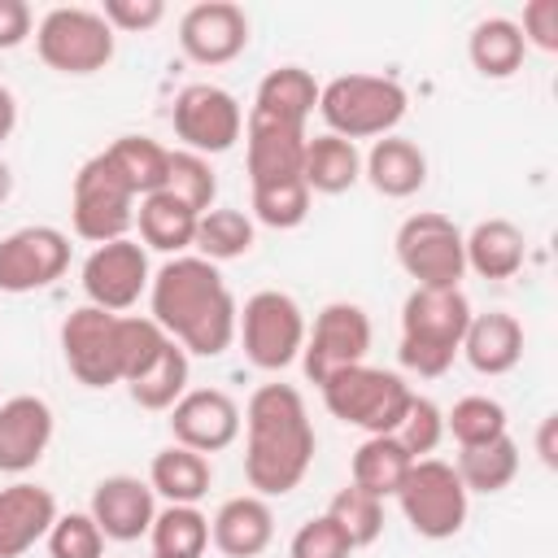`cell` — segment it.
I'll return each mask as SVG.
<instances>
[{
	"label": "cell",
	"instance_id": "cell-1",
	"mask_svg": "<svg viewBox=\"0 0 558 558\" xmlns=\"http://www.w3.org/2000/svg\"><path fill=\"white\" fill-rule=\"evenodd\" d=\"M148 318L174 344H183L187 357H222L235 340L240 305L214 262L179 253L148 283Z\"/></svg>",
	"mask_w": 558,
	"mask_h": 558
},
{
	"label": "cell",
	"instance_id": "cell-2",
	"mask_svg": "<svg viewBox=\"0 0 558 558\" xmlns=\"http://www.w3.org/2000/svg\"><path fill=\"white\" fill-rule=\"evenodd\" d=\"M244 480L257 497H288L314 466V423L292 384H262L244 405Z\"/></svg>",
	"mask_w": 558,
	"mask_h": 558
},
{
	"label": "cell",
	"instance_id": "cell-3",
	"mask_svg": "<svg viewBox=\"0 0 558 558\" xmlns=\"http://www.w3.org/2000/svg\"><path fill=\"white\" fill-rule=\"evenodd\" d=\"M471 314L475 310L462 288H410V296L401 301V366L410 375L440 379L462 349Z\"/></svg>",
	"mask_w": 558,
	"mask_h": 558
},
{
	"label": "cell",
	"instance_id": "cell-4",
	"mask_svg": "<svg viewBox=\"0 0 558 558\" xmlns=\"http://www.w3.org/2000/svg\"><path fill=\"white\" fill-rule=\"evenodd\" d=\"M405 109L410 96L392 74H340L318 87V113L327 131L349 144L392 135Z\"/></svg>",
	"mask_w": 558,
	"mask_h": 558
},
{
	"label": "cell",
	"instance_id": "cell-5",
	"mask_svg": "<svg viewBox=\"0 0 558 558\" xmlns=\"http://www.w3.org/2000/svg\"><path fill=\"white\" fill-rule=\"evenodd\" d=\"M318 392H323V405L331 418H340L366 436H392L414 397V388L397 371L366 366V362L336 371Z\"/></svg>",
	"mask_w": 558,
	"mask_h": 558
},
{
	"label": "cell",
	"instance_id": "cell-6",
	"mask_svg": "<svg viewBox=\"0 0 558 558\" xmlns=\"http://www.w3.org/2000/svg\"><path fill=\"white\" fill-rule=\"evenodd\" d=\"M135 205L140 196L118 174L105 148L78 166L74 187H70V227L78 240H87L92 248L109 240H126L135 227Z\"/></svg>",
	"mask_w": 558,
	"mask_h": 558
},
{
	"label": "cell",
	"instance_id": "cell-7",
	"mask_svg": "<svg viewBox=\"0 0 558 558\" xmlns=\"http://www.w3.org/2000/svg\"><path fill=\"white\" fill-rule=\"evenodd\" d=\"M35 52L48 70L83 78L113 61V26L100 17V9L57 4L35 26Z\"/></svg>",
	"mask_w": 558,
	"mask_h": 558
},
{
	"label": "cell",
	"instance_id": "cell-8",
	"mask_svg": "<svg viewBox=\"0 0 558 558\" xmlns=\"http://www.w3.org/2000/svg\"><path fill=\"white\" fill-rule=\"evenodd\" d=\"M397 266L414 279V288H462L466 253H462V227L440 209L410 214L392 235Z\"/></svg>",
	"mask_w": 558,
	"mask_h": 558
},
{
	"label": "cell",
	"instance_id": "cell-9",
	"mask_svg": "<svg viewBox=\"0 0 558 558\" xmlns=\"http://www.w3.org/2000/svg\"><path fill=\"white\" fill-rule=\"evenodd\" d=\"M397 506H401L405 523L414 527V536H423V541H449L466 523L471 493L462 488L453 462H445V458H418L410 466V475L401 480V488H397Z\"/></svg>",
	"mask_w": 558,
	"mask_h": 558
},
{
	"label": "cell",
	"instance_id": "cell-10",
	"mask_svg": "<svg viewBox=\"0 0 558 558\" xmlns=\"http://www.w3.org/2000/svg\"><path fill=\"white\" fill-rule=\"evenodd\" d=\"M235 336L244 344V357L257 371H288L292 362H301L305 310L296 305V296L279 288H262L240 305Z\"/></svg>",
	"mask_w": 558,
	"mask_h": 558
},
{
	"label": "cell",
	"instance_id": "cell-11",
	"mask_svg": "<svg viewBox=\"0 0 558 558\" xmlns=\"http://www.w3.org/2000/svg\"><path fill=\"white\" fill-rule=\"evenodd\" d=\"M366 353H371V314L353 301H327L314 314V327H305L301 371L310 384L323 388L336 371L366 362Z\"/></svg>",
	"mask_w": 558,
	"mask_h": 558
},
{
	"label": "cell",
	"instance_id": "cell-12",
	"mask_svg": "<svg viewBox=\"0 0 558 558\" xmlns=\"http://www.w3.org/2000/svg\"><path fill=\"white\" fill-rule=\"evenodd\" d=\"M61 357L83 388L122 384V314L78 305L61 323Z\"/></svg>",
	"mask_w": 558,
	"mask_h": 558
},
{
	"label": "cell",
	"instance_id": "cell-13",
	"mask_svg": "<svg viewBox=\"0 0 558 558\" xmlns=\"http://www.w3.org/2000/svg\"><path fill=\"white\" fill-rule=\"evenodd\" d=\"M170 122H174V135L183 140V148L196 157H218V153L235 148V140L244 135V109L218 83H187L174 96Z\"/></svg>",
	"mask_w": 558,
	"mask_h": 558
},
{
	"label": "cell",
	"instance_id": "cell-14",
	"mask_svg": "<svg viewBox=\"0 0 558 558\" xmlns=\"http://www.w3.org/2000/svg\"><path fill=\"white\" fill-rule=\"evenodd\" d=\"M70 270V235L48 222L17 227L0 240V292L26 296L52 288Z\"/></svg>",
	"mask_w": 558,
	"mask_h": 558
},
{
	"label": "cell",
	"instance_id": "cell-15",
	"mask_svg": "<svg viewBox=\"0 0 558 558\" xmlns=\"http://www.w3.org/2000/svg\"><path fill=\"white\" fill-rule=\"evenodd\" d=\"M153 283V270H148V248L140 240H109V244H96L83 262V296L87 305L96 310H109V314H126Z\"/></svg>",
	"mask_w": 558,
	"mask_h": 558
},
{
	"label": "cell",
	"instance_id": "cell-16",
	"mask_svg": "<svg viewBox=\"0 0 558 558\" xmlns=\"http://www.w3.org/2000/svg\"><path fill=\"white\" fill-rule=\"evenodd\" d=\"M240 427H244V410L222 388H187L170 405V436H174V445L196 449L205 458L231 449L240 440Z\"/></svg>",
	"mask_w": 558,
	"mask_h": 558
},
{
	"label": "cell",
	"instance_id": "cell-17",
	"mask_svg": "<svg viewBox=\"0 0 558 558\" xmlns=\"http://www.w3.org/2000/svg\"><path fill=\"white\" fill-rule=\"evenodd\" d=\"M179 48L196 65H227L248 48V13L231 0H201L183 9Z\"/></svg>",
	"mask_w": 558,
	"mask_h": 558
},
{
	"label": "cell",
	"instance_id": "cell-18",
	"mask_svg": "<svg viewBox=\"0 0 558 558\" xmlns=\"http://www.w3.org/2000/svg\"><path fill=\"white\" fill-rule=\"evenodd\" d=\"M52 405L35 392L0 401V475H26L52 445Z\"/></svg>",
	"mask_w": 558,
	"mask_h": 558
},
{
	"label": "cell",
	"instance_id": "cell-19",
	"mask_svg": "<svg viewBox=\"0 0 558 558\" xmlns=\"http://www.w3.org/2000/svg\"><path fill=\"white\" fill-rule=\"evenodd\" d=\"M87 514L96 519V527L105 532V541H122L126 545V541L148 536L153 514H157V493L140 475H105L92 488Z\"/></svg>",
	"mask_w": 558,
	"mask_h": 558
},
{
	"label": "cell",
	"instance_id": "cell-20",
	"mask_svg": "<svg viewBox=\"0 0 558 558\" xmlns=\"http://www.w3.org/2000/svg\"><path fill=\"white\" fill-rule=\"evenodd\" d=\"M305 126H283L257 113H244V166L248 183H279V179H301V157H305Z\"/></svg>",
	"mask_w": 558,
	"mask_h": 558
},
{
	"label": "cell",
	"instance_id": "cell-21",
	"mask_svg": "<svg viewBox=\"0 0 558 558\" xmlns=\"http://www.w3.org/2000/svg\"><path fill=\"white\" fill-rule=\"evenodd\" d=\"M57 497L44 484L13 480L0 488V558H22L57 523Z\"/></svg>",
	"mask_w": 558,
	"mask_h": 558
},
{
	"label": "cell",
	"instance_id": "cell-22",
	"mask_svg": "<svg viewBox=\"0 0 558 558\" xmlns=\"http://www.w3.org/2000/svg\"><path fill=\"white\" fill-rule=\"evenodd\" d=\"M275 541V510L257 493L227 497L209 519V545L227 558H257Z\"/></svg>",
	"mask_w": 558,
	"mask_h": 558
},
{
	"label": "cell",
	"instance_id": "cell-23",
	"mask_svg": "<svg viewBox=\"0 0 558 558\" xmlns=\"http://www.w3.org/2000/svg\"><path fill=\"white\" fill-rule=\"evenodd\" d=\"M471 371L480 375H510L523 362V323L506 310H488V314H471L462 349H458Z\"/></svg>",
	"mask_w": 558,
	"mask_h": 558
},
{
	"label": "cell",
	"instance_id": "cell-24",
	"mask_svg": "<svg viewBox=\"0 0 558 558\" xmlns=\"http://www.w3.org/2000/svg\"><path fill=\"white\" fill-rule=\"evenodd\" d=\"M362 179H366L379 196L405 201V196H414V192L427 183V153H423L414 140H405V135L392 131V135L375 140L371 153L362 157Z\"/></svg>",
	"mask_w": 558,
	"mask_h": 558
},
{
	"label": "cell",
	"instance_id": "cell-25",
	"mask_svg": "<svg viewBox=\"0 0 558 558\" xmlns=\"http://www.w3.org/2000/svg\"><path fill=\"white\" fill-rule=\"evenodd\" d=\"M318 109V78L305 65H275L253 92L248 113L283 122V126H305L310 113Z\"/></svg>",
	"mask_w": 558,
	"mask_h": 558
},
{
	"label": "cell",
	"instance_id": "cell-26",
	"mask_svg": "<svg viewBox=\"0 0 558 558\" xmlns=\"http://www.w3.org/2000/svg\"><path fill=\"white\" fill-rule=\"evenodd\" d=\"M462 253L466 270L480 279H514L527 257V240L510 218H484L471 231H462Z\"/></svg>",
	"mask_w": 558,
	"mask_h": 558
},
{
	"label": "cell",
	"instance_id": "cell-27",
	"mask_svg": "<svg viewBox=\"0 0 558 558\" xmlns=\"http://www.w3.org/2000/svg\"><path fill=\"white\" fill-rule=\"evenodd\" d=\"M214 484V462L196 449L166 445L148 462V488L166 497V506H196Z\"/></svg>",
	"mask_w": 558,
	"mask_h": 558
},
{
	"label": "cell",
	"instance_id": "cell-28",
	"mask_svg": "<svg viewBox=\"0 0 558 558\" xmlns=\"http://www.w3.org/2000/svg\"><path fill=\"white\" fill-rule=\"evenodd\" d=\"M301 179L310 187V196H340L362 179V153L357 144L323 131L314 140H305V157H301Z\"/></svg>",
	"mask_w": 558,
	"mask_h": 558
},
{
	"label": "cell",
	"instance_id": "cell-29",
	"mask_svg": "<svg viewBox=\"0 0 558 558\" xmlns=\"http://www.w3.org/2000/svg\"><path fill=\"white\" fill-rule=\"evenodd\" d=\"M466 57L475 65V74L484 78H510L523 70V57H527V44H523V31L514 17H480L466 35Z\"/></svg>",
	"mask_w": 558,
	"mask_h": 558
},
{
	"label": "cell",
	"instance_id": "cell-30",
	"mask_svg": "<svg viewBox=\"0 0 558 558\" xmlns=\"http://www.w3.org/2000/svg\"><path fill=\"white\" fill-rule=\"evenodd\" d=\"M414 462L418 458H410L397 436H366L349 458V484H357L362 493L384 501V497H397V488Z\"/></svg>",
	"mask_w": 558,
	"mask_h": 558
},
{
	"label": "cell",
	"instance_id": "cell-31",
	"mask_svg": "<svg viewBox=\"0 0 558 558\" xmlns=\"http://www.w3.org/2000/svg\"><path fill=\"white\" fill-rule=\"evenodd\" d=\"M196 218L187 205H179L170 192H153L135 205V227H140V244L144 248H157V253H187L192 240H196Z\"/></svg>",
	"mask_w": 558,
	"mask_h": 558
},
{
	"label": "cell",
	"instance_id": "cell-32",
	"mask_svg": "<svg viewBox=\"0 0 558 558\" xmlns=\"http://www.w3.org/2000/svg\"><path fill=\"white\" fill-rule=\"evenodd\" d=\"M187 375H192L187 349L174 344V340H166V349L126 384V392H131V401L140 410H170L187 392Z\"/></svg>",
	"mask_w": 558,
	"mask_h": 558
},
{
	"label": "cell",
	"instance_id": "cell-33",
	"mask_svg": "<svg viewBox=\"0 0 558 558\" xmlns=\"http://www.w3.org/2000/svg\"><path fill=\"white\" fill-rule=\"evenodd\" d=\"M453 471H458V480H462L466 493L493 497V493H501V488L514 484V475H519V445H514L510 432H506V436H497V440H488V445L458 449Z\"/></svg>",
	"mask_w": 558,
	"mask_h": 558
},
{
	"label": "cell",
	"instance_id": "cell-34",
	"mask_svg": "<svg viewBox=\"0 0 558 558\" xmlns=\"http://www.w3.org/2000/svg\"><path fill=\"white\" fill-rule=\"evenodd\" d=\"M105 153H109V161L118 166V174L131 183V192H135L140 201L166 187L170 148H166V144H157L153 135H118Z\"/></svg>",
	"mask_w": 558,
	"mask_h": 558
},
{
	"label": "cell",
	"instance_id": "cell-35",
	"mask_svg": "<svg viewBox=\"0 0 558 558\" xmlns=\"http://www.w3.org/2000/svg\"><path fill=\"white\" fill-rule=\"evenodd\" d=\"M253 240H257V222L244 214V209H205L201 218H196V240H192V248H196V257H205V262H235V257H244L248 248H253Z\"/></svg>",
	"mask_w": 558,
	"mask_h": 558
},
{
	"label": "cell",
	"instance_id": "cell-36",
	"mask_svg": "<svg viewBox=\"0 0 558 558\" xmlns=\"http://www.w3.org/2000/svg\"><path fill=\"white\" fill-rule=\"evenodd\" d=\"M153 554L161 558H201L209 549V514L196 506H161L148 527Z\"/></svg>",
	"mask_w": 558,
	"mask_h": 558
},
{
	"label": "cell",
	"instance_id": "cell-37",
	"mask_svg": "<svg viewBox=\"0 0 558 558\" xmlns=\"http://www.w3.org/2000/svg\"><path fill=\"white\" fill-rule=\"evenodd\" d=\"M445 436H453L458 449L488 445V440L506 436V405L497 397L466 392V397L453 401V410H445Z\"/></svg>",
	"mask_w": 558,
	"mask_h": 558
},
{
	"label": "cell",
	"instance_id": "cell-38",
	"mask_svg": "<svg viewBox=\"0 0 558 558\" xmlns=\"http://www.w3.org/2000/svg\"><path fill=\"white\" fill-rule=\"evenodd\" d=\"M323 514H331V519H336V527L349 536V545H353V549L375 545V541H379V532H384V501H379V497H371V493H362L357 484H344V488L331 497V506H327Z\"/></svg>",
	"mask_w": 558,
	"mask_h": 558
},
{
	"label": "cell",
	"instance_id": "cell-39",
	"mask_svg": "<svg viewBox=\"0 0 558 558\" xmlns=\"http://www.w3.org/2000/svg\"><path fill=\"white\" fill-rule=\"evenodd\" d=\"M161 192H170L192 214H205V209H214L218 174H214L209 157H196V153L179 148V153H170V170H166V187Z\"/></svg>",
	"mask_w": 558,
	"mask_h": 558
},
{
	"label": "cell",
	"instance_id": "cell-40",
	"mask_svg": "<svg viewBox=\"0 0 558 558\" xmlns=\"http://www.w3.org/2000/svg\"><path fill=\"white\" fill-rule=\"evenodd\" d=\"M305 218H310V187H305V179H279V183L253 187V222H262L270 231H292Z\"/></svg>",
	"mask_w": 558,
	"mask_h": 558
},
{
	"label": "cell",
	"instance_id": "cell-41",
	"mask_svg": "<svg viewBox=\"0 0 558 558\" xmlns=\"http://www.w3.org/2000/svg\"><path fill=\"white\" fill-rule=\"evenodd\" d=\"M44 541H48V558H105V532L87 510L57 514Z\"/></svg>",
	"mask_w": 558,
	"mask_h": 558
},
{
	"label": "cell",
	"instance_id": "cell-42",
	"mask_svg": "<svg viewBox=\"0 0 558 558\" xmlns=\"http://www.w3.org/2000/svg\"><path fill=\"white\" fill-rule=\"evenodd\" d=\"M410 458H432V449L445 440V410L432 401V397H410V410L401 418V427L392 432Z\"/></svg>",
	"mask_w": 558,
	"mask_h": 558
},
{
	"label": "cell",
	"instance_id": "cell-43",
	"mask_svg": "<svg viewBox=\"0 0 558 558\" xmlns=\"http://www.w3.org/2000/svg\"><path fill=\"white\" fill-rule=\"evenodd\" d=\"M288 558H353V545H349V536L336 527L331 514H314V519H305V523L292 532Z\"/></svg>",
	"mask_w": 558,
	"mask_h": 558
},
{
	"label": "cell",
	"instance_id": "cell-44",
	"mask_svg": "<svg viewBox=\"0 0 558 558\" xmlns=\"http://www.w3.org/2000/svg\"><path fill=\"white\" fill-rule=\"evenodd\" d=\"M100 17L113 26V35H118V31L144 35V31H153V26L166 17V4H161V0H105V4H100Z\"/></svg>",
	"mask_w": 558,
	"mask_h": 558
},
{
	"label": "cell",
	"instance_id": "cell-45",
	"mask_svg": "<svg viewBox=\"0 0 558 558\" xmlns=\"http://www.w3.org/2000/svg\"><path fill=\"white\" fill-rule=\"evenodd\" d=\"M523 44L541 52H558V0H527L523 4Z\"/></svg>",
	"mask_w": 558,
	"mask_h": 558
},
{
	"label": "cell",
	"instance_id": "cell-46",
	"mask_svg": "<svg viewBox=\"0 0 558 558\" xmlns=\"http://www.w3.org/2000/svg\"><path fill=\"white\" fill-rule=\"evenodd\" d=\"M35 31V13L26 0H0V52L22 48Z\"/></svg>",
	"mask_w": 558,
	"mask_h": 558
},
{
	"label": "cell",
	"instance_id": "cell-47",
	"mask_svg": "<svg viewBox=\"0 0 558 558\" xmlns=\"http://www.w3.org/2000/svg\"><path fill=\"white\" fill-rule=\"evenodd\" d=\"M13 126H17V96L0 83V144L13 135Z\"/></svg>",
	"mask_w": 558,
	"mask_h": 558
},
{
	"label": "cell",
	"instance_id": "cell-48",
	"mask_svg": "<svg viewBox=\"0 0 558 558\" xmlns=\"http://www.w3.org/2000/svg\"><path fill=\"white\" fill-rule=\"evenodd\" d=\"M554 427H558V418H554V414H545L541 436H536V449H541V462H545V466H554Z\"/></svg>",
	"mask_w": 558,
	"mask_h": 558
},
{
	"label": "cell",
	"instance_id": "cell-49",
	"mask_svg": "<svg viewBox=\"0 0 558 558\" xmlns=\"http://www.w3.org/2000/svg\"><path fill=\"white\" fill-rule=\"evenodd\" d=\"M13 196V170H9V161H0V205Z\"/></svg>",
	"mask_w": 558,
	"mask_h": 558
},
{
	"label": "cell",
	"instance_id": "cell-50",
	"mask_svg": "<svg viewBox=\"0 0 558 558\" xmlns=\"http://www.w3.org/2000/svg\"><path fill=\"white\" fill-rule=\"evenodd\" d=\"M148 558H161V554H148Z\"/></svg>",
	"mask_w": 558,
	"mask_h": 558
}]
</instances>
